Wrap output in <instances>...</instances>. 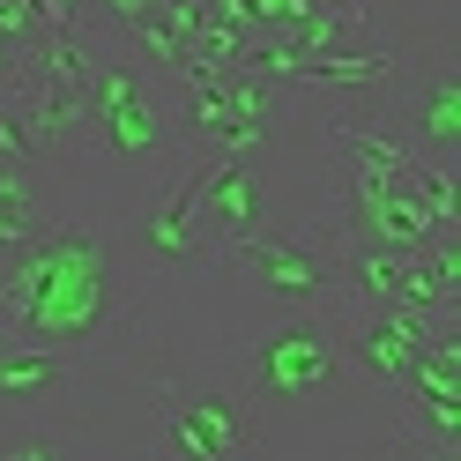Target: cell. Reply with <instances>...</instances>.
I'll return each mask as SVG.
<instances>
[{"label": "cell", "instance_id": "obj_1", "mask_svg": "<svg viewBox=\"0 0 461 461\" xmlns=\"http://www.w3.org/2000/svg\"><path fill=\"white\" fill-rule=\"evenodd\" d=\"M15 342H45V350H82L120 321V276L104 261L97 230L52 223L31 246L8 253V305H0Z\"/></svg>", "mask_w": 461, "mask_h": 461}, {"label": "cell", "instance_id": "obj_2", "mask_svg": "<svg viewBox=\"0 0 461 461\" xmlns=\"http://www.w3.org/2000/svg\"><path fill=\"white\" fill-rule=\"evenodd\" d=\"M216 261H230L246 283H261L276 305L291 312H321L342 305V276H335V230H246L239 246H223Z\"/></svg>", "mask_w": 461, "mask_h": 461}, {"label": "cell", "instance_id": "obj_3", "mask_svg": "<svg viewBox=\"0 0 461 461\" xmlns=\"http://www.w3.org/2000/svg\"><path fill=\"white\" fill-rule=\"evenodd\" d=\"M90 134L112 157H164V149H179V134H171L149 75H141L134 60H104V52H97V75H90Z\"/></svg>", "mask_w": 461, "mask_h": 461}, {"label": "cell", "instance_id": "obj_4", "mask_svg": "<svg viewBox=\"0 0 461 461\" xmlns=\"http://www.w3.org/2000/svg\"><path fill=\"white\" fill-rule=\"evenodd\" d=\"M268 223V201H261V179L246 171V157H216L194 171V230H201V253H223L239 246L246 230Z\"/></svg>", "mask_w": 461, "mask_h": 461}, {"label": "cell", "instance_id": "obj_5", "mask_svg": "<svg viewBox=\"0 0 461 461\" xmlns=\"http://www.w3.org/2000/svg\"><path fill=\"white\" fill-rule=\"evenodd\" d=\"M447 328H454V321H431V312H417V305H357V321H350V350L365 357L372 380L402 387V380H410V365H417Z\"/></svg>", "mask_w": 461, "mask_h": 461}, {"label": "cell", "instance_id": "obj_6", "mask_svg": "<svg viewBox=\"0 0 461 461\" xmlns=\"http://www.w3.org/2000/svg\"><path fill=\"white\" fill-rule=\"evenodd\" d=\"M335 380V335L321 321H291L253 350V387L268 402H305Z\"/></svg>", "mask_w": 461, "mask_h": 461}, {"label": "cell", "instance_id": "obj_7", "mask_svg": "<svg viewBox=\"0 0 461 461\" xmlns=\"http://www.w3.org/2000/svg\"><path fill=\"white\" fill-rule=\"evenodd\" d=\"M164 447L186 461H239V454H253V431H246V410L223 394H171Z\"/></svg>", "mask_w": 461, "mask_h": 461}, {"label": "cell", "instance_id": "obj_8", "mask_svg": "<svg viewBox=\"0 0 461 461\" xmlns=\"http://www.w3.org/2000/svg\"><path fill=\"white\" fill-rule=\"evenodd\" d=\"M8 97L23 104V120H31V134H38L45 157L90 134V82H52V75H23L15 68V90Z\"/></svg>", "mask_w": 461, "mask_h": 461}, {"label": "cell", "instance_id": "obj_9", "mask_svg": "<svg viewBox=\"0 0 461 461\" xmlns=\"http://www.w3.org/2000/svg\"><path fill=\"white\" fill-rule=\"evenodd\" d=\"M342 149H350V194H387V186H402L417 171V149L402 134H380L365 112L342 120Z\"/></svg>", "mask_w": 461, "mask_h": 461}, {"label": "cell", "instance_id": "obj_10", "mask_svg": "<svg viewBox=\"0 0 461 461\" xmlns=\"http://www.w3.org/2000/svg\"><path fill=\"white\" fill-rule=\"evenodd\" d=\"M402 141H410L417 157L454 164V149H461V82H454V75H424V82H417Z\"/></svg>", "mask_w": 461, "mask_h": 461}, {"label": "cell", "instance_id": "obj_11", "mask_svg": "<svg viewBox=\"0 0 461 461\" xmlns=\"http://www.w3.org/2000/svg\"><path fill=\"white\" fill-rule=\"evenodd\" d=\"M194 171H201V157H179V179L164 186V201L149 209V223H141V246H149L157 261H201V230H194Z\"/></svg>", "mask_w": 461, "mask_h": 461}, {"label": "cell", "instance_id": "obj_12", "mask_svg": "<svg viewBox=\"0 0 461 461\" xmlns=\"http://www.w3.org/2000/svg\"><path fill=\"white\" fill-rule=\"evenodd\" d=\"M68 380V350H45V342H0V402H45Z\"/></svg>", "mask_w": 461, "mask_h": 461}, {"label": "cell", "instance_id": "obj_13", "mask_svg": "<svg viewBox=\"0 0 461 461\" xmlns=\"http://www.w3.org/2000/svg\"><path fill=\"white\" fill-rule=\"evenodd\" d=\"M38 230H52V216H45V201H38V186H31V171H8V164H0V253L31 246Z\"/></svg>", "mask_w": 461, "mask_h": 461}, {"label": "cell", "instance_id": "obj_14", "mask_svg": "<svg viewBox=\"0 0 461 461\" xmlns=\"http://www.w3.org/2000/svg\"><path fill=\"white\" fill-rule=\"evenodd\" d=\"M402 439L431 447V454H461V394H410Z\"/></svg>", "mask_w": 461, "mask_h": 461}, {"label": "cell", "instance_id": "obj_15", "mask_svg": "<svg viewBox=\"0 0 461 461\" xmlns=\"http://www.w3.org/2000/svg\"><path fill=\"white\" fill-rule=\"evenodd\" d=\"M38 31H60V23H82V0H31Z\"/></svg>", "mask_w": 461, "mask_h": 461}, {"label": "cell", "instance_id": "obj_16", "mask_svg": "<svg viewBox=\"0 0 461 461\" xmlns=\"http://www.w3.org/2000/svg\"><path fill=\"white\" fill-rule=\"evenodd\" d=\"M0 454H15V461H52V454H60V439H8Z\"/></svg>", "mask_w": 461, "mask_h": 461}, {"label": "cell", "instance_id": "obj_17", "mask_svg": "<svg viewBox=\"0 0 461 461\" xmlns=\"http://www.w3.org/2000/svg\"><path fill=\"white\" fill-rule=\"evenodd\" d=\"M15 68H23V45H8V38H0V97L15 90Z\"/></svg>", "mask_w": 461, "mask_h": 461}, {"label": "cell", "instance_id": "obj_18", "mask_svg": "<svg viewBox=\"0 0 461 461\" xmlns=\"http://www.w3.org/2000/svg\"><path fill=\"white\" fill-rule=\"evenodd\" d=\"M0 305H8V253H0ZM0 328H8V321H0Z\"/></svg>", "mask_w": 461, "mask_h": 461}, {"label": "cell", "instance_id": "obj_19", "mask_svg": "<svg viewBox=\"0 0 461 461\" xmlns=\"http://www.w3.org/2000/svg\"><path fill=\"white\" fill-rule=\"evenodd\" d=\"M0 342H8V328H0Z\"/></svg>", "mask_w": 461, "mask_h": 461}]
</instances>
